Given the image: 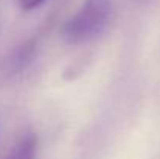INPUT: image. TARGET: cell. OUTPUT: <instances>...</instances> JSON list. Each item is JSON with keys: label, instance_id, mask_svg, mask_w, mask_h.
Wrapping results in <instances>:
<instances>
[{"label": "cell", "instance_id": "1", "mask_svg": "<svg viewBox=\"0 0 160 159\" xmlns=\"http://www.w3.org/2000/svg\"><path fill=\"white\" fill-rule=\"evenodd\" d=\"M112 11V0H84L78 11L62 25V39L70 45L95 41L109 27Z\"/></svg>", "mask_w": 160, "mask_h": 159}, {"label": "cell", "instance_id": "2", "mask_svg": "<svg viewBox=\"0 0 160 159\" xmlns=\"http://www.w3.org/2000/svg\"><path fill=\"white\" fill-rule=\"evenodd\" d=\"M38 55V39L30 38L14 47L2 61V73L5 77H16L23 73Z\"/></svg>", "mask_w": 160, "mask_h": 159}, {"label": "cell", "instance_id": "3", "mask_svg": "<svg viewBox=\"0 0 160 159\" xmlns=\"http://www.w3.org/2000/svg\"><path fill=\"white\" fill-rule=\"evenodd\" d=\"M38 156V136L31 131L23 133L9 148L5 159H36Z\"/></svg>", "mask_w": 160, "mask_h": 159}, {"label": "cell", "instance_id": "4", "mask_svg": "<svg viewBox=\"0 0 160 159\" xmlns=\"http://www.w3.org/2000/svg\"><path fill=\"white\" fill-rule=\"evenodd\" d=\"M47 0H19V5L25 9V11H33L36 8H39L41 5H44Z\"/></svg>", "mask_w": 160, "mask_h": 159}, {"label": "cell", "instance_id": "5", "mask_svg": "<svg viewBox=\"0 0 160 159\" xmlns=\"http://www.w3.org/2000/svg\"><path fill=\"white\" fill-rule=\"evenodd\" d=\"M137 2H149V0H137Z\"/></svg>", "mask_w": 160, "mask_h": 159}]
</instances>
